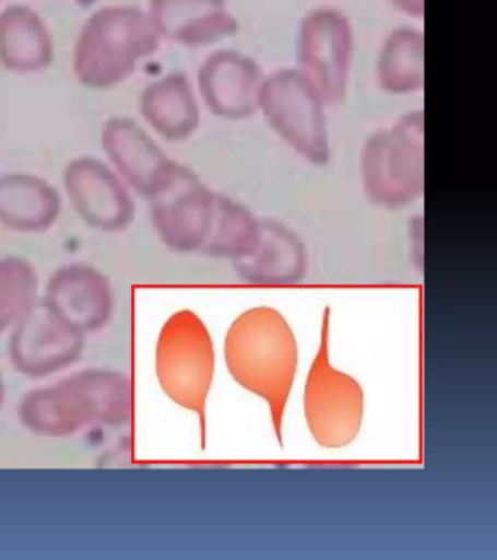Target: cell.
Masks as SVG:
<instances>
[{
    "instance_id": "cell-2",
    "label": "cell",
    "mask_w": 497,
    "mask_h": 560,
    "mask_svg": "<svg viewBox=\"0 0 497 560\" xmlns=\"http://www.w3.org/2000/svg\"><path fill=\"white\" fill-rule=\"evenodd\" d=\"M224 353L230 376L268 402L274 435L282 444L283 418L299 365L291 324L272 306L244 311L226 332Z\"/></svg>"
},
{
    "instance_id": "cell-11",
    "label": "cell",
    "mask_w": 497,
    "mask_h": 560,
    "mask_svg": "<svg viewBox=\"0 0 497 560\" xmlns=\"http://www.w3.org/2000/svg\"><path fill=\"white\" fill-rule=\"evenodd\" d=\"M42 302L85 336L110 324L116 304L110 280L84 262L56 270L46 284Z\"/></svg>"
},
{
    "instance_id": "cell-15",
    "label": "cell",
    "mask_w": 497,
    "mask_h": 560,
    "mask_svg": "<svg viewBox=\"0 0 497 560\" xmlns=\"http://www.w3.org/2000/svg\"><path fill=\"white\" fill-rule=\"evenodd\" d=\"M239 278L255 284H291L307 273L303 241L279 221H260L259 240L251 252L233 261Z\"/></svg>"
},
{
    "instance_id": "cell-6",
    "label": "cell",
    "mask_w": 497,
    "mask_h": 560,
    "mask_svg": "<svg viewBox=\"0 0 497 560\" xmlns=\"http://www.w3.org/2000/svg\"><path fill=\"white\" fill-rule=\"evenodd\" d=\"M330 310L321 324L320 345L304 388L305 422L322 448L339 450L359 435L365 416V393L359 381L330 361Z\"/></svg>"
},
{
    "instance_id": "cell-12",
    "label": "cell",
    "mask_w": 497,
    "mask_h": 560,
    "mask_svg": "<svg viewBox=\"0 0 497 560\" xmlns=\"http://www.w3.org/2000/svg\"><path fill=\"white\" fill-rule=\"evenodd\" d=\"M264 78L251 57L234 50L215 51L200 68V95L215 116L242 120L259 109Z\"/></svg>"
},
{
    "instance_id": "cell-4",
    "label": "cell",
    "mask_w": 497,
    "mask_h": 560,
    "mask_svg": "<svg viewBox=\"0 0 497 560\" xmlns=\"http://www.w3.org/2000/svg\"><path fill=\"white\" fill-rule=\"evenodd\" d=\"M161 37L151 15L141 9H103L82 30L75 51L76 74L90 86L121 83L139 60L158 50Z\"/></svg>"
},
{
    "instance_id": "cell-1",
    "label": "cell",
    "mask_w": 497,
    "mask_h": 560,
    "mask_svg": "<svg viewBox=\"0 0 497 560\" xmlns=\"http://www.w3.org/2000/svg\"><path fill=\"white\" fill-rule=\"evenodd\" d=\"M132 380L123 372L88 368L25 393L21 424L33 435L64 440L94 427L123 428L132 422Z\"/></svg>"
},
{
    "instance_id": "cell-23",
    "label": "cell",
    "mask_w": 497,
    "mask_h": 560,
    "mask_svg": "<svg viewBox=\"0 0 497 560\" xmlns=\"http://www.w3.org/2000/svg\"><path fill=\"white\" fill-rule=\"evenodd\" d=\"M390 2L407 16L422 18L425 13V0H390Z\"/></svg>"
},
{
    "instance_id": "cell-19",
    "label": "cell",
    "mask_w": 497,
    "mask_h": 560,
    "mask_svg": "<svg viewBox=\"0 0 497 560\" xmlns=\"http://www.w3.org/2000/svg\"><path fill=\"white\" fill-rule=\"evenodd\" d=\"M54 57L50 33L32 9L15 7L0 15V61L15 72H37Z\"/></svg>"
},
{
    "instance_id": "cell-24",
    "label": "cell",
    "mask_w": 497,
    "mask_h": 560,
    "mask_svg": "<svg viewBox=\"0 0 497 560\" xmlns=\"http://www.w3.org/2000/svg\"><path fill=\"white\" fill-rule=\"evenodd\" d=\"M7 401V384L5 378H3L2 372H0V411L3 410V406H5Z\"/></svg>"
},
{
    "instance_id": "cell-14",
    "label": "cell",
    "mask_w": 497,
    "mask_h": 560,
    "mask_svg": "<svg viewBox=\"0 0 497 560\" xmlns=\"http://www.w3.org/2000/svg\"><path fill=\"white\" fill-rule=\"evenodd\" d=\"M104 148L134 190L152 199L168 186L176 174V162L169 160L163 149L128 118H115L108 122L104 130Z\"/></svg>"
},
{
    "instance_id": "cell-9",
    "label": "cell",
    "mask_w": 497,
    "mask_h": 560,
    "mask_svg": "<svg viewBox=\"0 0 497 560\" xmlns=\"http://www.w3.org/2000/svg\"><path fill=\"white\" fill-rule=\"evenodd\" d=\"M8 358L20 375L46 380L62 374L84 357L86 336L43 302L10 332Z\"/></svg>"
},
{
    "instance_id": "cell-16",
    "label": "cell",
    "mask_w": 497,
    "mask_h": 560,
    "mask_svg": "<svg viewBox=\"0 0 497 560\" xmlns=\"http://www.w3.org/2000/svg\"><path fill=\"white\" fill-rule=\"evenodd\" d=\"M150 15L161 35L182 46H209L238 31L226 0H151Z\"/></svg>"
},
{
    "instance_id": "cell-3",
    "label": "cell",
    "mask_w": 497,
    "mask_h": 560,
    "mask_svg": "<svg viewBox=\"0 0 497 560\" xmlns=\"http://www.w3.org/2000/svg\"><path fill=\"white\" fill-rule=\"evenodd\" d=\"M215 368V345L203 319L191 310L174 313L161 328L156 341V378L169 400L198 415L203 445Z\"/></svg>"
},
{
    "instance_id": "cell-13",
    "label": "cell",
    "mask_w": 497,
    "mask_h": 560,
    "mask_svg": "<svg viewBox=\"0 0 497 560\" xmlns=\"http://www.w3.org/2000/svg\"><path fill=\"white\" fill-rule=\"evenodd\" d=\"M67 186L76 212L88 225L115 232L132 223L133 201L120 179L103 162L91 158L71 162Z\"/></svg>"
},
{
    "instance_id": "cell-10",
    "label": "cell",
    "mask_w": 497,
    "mask_h": 560,
    "mask_svg": "<svg viewBox=\"0 0 497 560\" xmlns=\"http://www.w3.org/2000/svg\"><path fill=\"white\" fill-rule=\"evenodd\" d=\"M213 197L190 170L177 166L176 174L154 197L152 223L165 247L177 253L202 252L211 231Z\"/></svg>"
},
{
    "instance_id": "cell-20",
    "label": "cell",
    "mask_w": 497,
    "mask_h": 560,
    "mask_svg": "<svg viewBox=\"0 0 497 560\" xmlns=\"http://www.w3.org/2000/svg\"><path fill=\"white\" fill-rule=\"evenodd\" d=\"M423 59L425 39L421 31L410 26L392 31L378 57L379 85L395 95L412 94L421 90L425 81Z\"/></svg>"
},
{
    "instance_id": "cell-18",
    "label": "cell",
    "mask_w": 497,
    "mask_h": 560,
    "mask_svg": "<svg viewBox=\"0 0 497 560\" xmlns=\"http://www.w3.org/2000/svg\"><path fill=\"white\" fill-rule=\"evenodd\" d=\"M60 208L58 192L40 178L29 175L0 178V222L12 231L49 230Z\"/></svg>"
},
{
    "instance_id": "cell-21",
    "label": "cell",
    "mask_w": 497,
    "mask_h": 560,
    "mask_svg": "<svg viewBox=\"0 0 497 560\" xmlns=\"http://www.w3.org/2000/svg\"><path fill=\"white\" fill-rule=\"evenodd\" d=\"M259 234L260 221L250 210L215 192L211 231L200 254L234 261L251 252Z\"/></svg>"
},
{
    "instance_id": "cell-22",
    "label": "cell",
    "mask_w": 497,
    "mask_h": 560,
    "mask_svg": "<svg viewBox=\"0 0 497 560\" xmlns=\"http://www.w3.org/2000/svg\"><path fill=\"white\" fill-rule=\"evenodd\" d=\"M40 304L36 267L21 256L0 258V336H5Z\"/></svg>"
},
{
    "instance_id": "cell-7",
    "label": "cell",
    "mask_w": 497,
    "mask_h": 560,
    "mask_svg": "<svg viewBox=\"0 0 497 560\" xmlns=\"http://www.w3.org/2000/svg\"><path fill=\"white\" fill-rule=\"evenodd\" d=\"M259 109L283 142L300 156L316 165L329 162L324 101L299 70L283 69L264 78Z\"/></svg>"
},
{
    "instance_id": "cell-8",
    "label": "cell",
    "mask_w": 497,
    "mask_h": 560,
    "mask_svg": "<svg viewBox=\"0 0 497 560\" xmlns=\"http://www.w3.org/2000/svg\"><path fill=\"white\" fill-rule=\"evenodd\" d=\"M353 55V31L346 15L333 8L309 12L300 22L296 59L324 104L346 98Z\"/></svg>"
},
{
    "instance_id": "cell-5",
    "label": "cell",
    "mask_w": 497,
    "mask_h": 560,
    "mask_svg": "<svg viewBox=\"0 0 497 560\" xmlns=\"http://www.w3.org/2000/svg\"><path fill=\"white\" fill-rule=\"evenodd\" d=\"M423 113L405 114L390 130L370 136L362 151L360 173L366 196L383 208L412 203L425 186Z\"/></svg>"
},
{
    "instance_id": "cell-17",
    "label": "cell",
    "mask_w": 497,
    "mask_h": 560,
    "mask_svg": "<svg viewBox=\"0 0 497 560\" xmlns=\"http://www.w3.org/2000/svg\"><path fill=\"white\" fill-rule=\"evenodd\" d=\"M141 113L146 121L169 142H181L193 135L200 122L198 101L189 79L169 74L151 83L141 98Z\"/></svg>"
}]
</instances>
